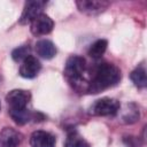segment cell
Returning <instances> with one entry per match:
<instances>
[{"mask_svg": "<svg viewBox=\"0 0 147 147\" xmlns=\"http://www.w3.org/2000/svg\"><path fill=\"white\" fill-rule=\"evenodd\" d=\"M121 70L111 63L102 62L92 68L90 78L87 79V93L96 94L107 88L117 85L121 80Z\"/></svg>", "mask_w": 147, "mask_h": 147, "instance_id": "cell-1", "label": "cell"}, {"mask_svg": "<svg viewBox=\"0 0 147 147\" xmlns=\"http://www.w3.org/2000/svg\"><path fill=\"white\" fill-rule=\"evenodd\" d=\"M86 70V61L83 56L79 55H71L68 57L65 65H64V76L68 82L79 92L87 91V82L84 77Z\"/></svg>", "mask_w": 147, "mask_h": 147, "instance_id": "cell-2", "label": "cell"}, {"mask_svg": "<svg viewBox=\"0 0 147 147\" xmlns=\"http://www.w3.org/2000/svg\"><path fill=\"white\" fill-rule=\"evenodd\" d=\"M119 108L121 103L118 100L105 96L94 101L91 105L88 113L93 116H114L119 111Z\"/></svg>", "mask_w": 147, "mask_h": 147, "instance_id": "cell-3", "label": "cell"}, {"mask_svg": "<svg viewBox=\"0 0 147 147\" xmlns=\"http://www.w3.org/2000/svg\"><path fill=\"white\" fill-rule=\"evenodd\" d=\"M31 100V94L25 90H13L6 95V101L9 110H21L28 107Z\"/></svg>", "mask_w": 147, "mask_h": 147, "instance_id": "cell-4", "label": "cell"}, {"mask_svg": "<svg viewBox=\"0 0 147 147\" xmlns=\"http://www.w3.org/2000/svg\"><path fill=\"white\" fill-rule=\"evenodd\" d=\"M46 6L45 1L34 0V1H26L22 11V15L20 17L21 24H28L31 23L36 17H38L40 14H42V9Z\"/></svg>", "mask_w": 147, "mask_h": 147, "instance_id": "cell-5", "label": "cell"}, {"mask_svg": "<svg viewBox=\"0 0 147 147\" xmlns=\"http://www.w3.org/2000/svg\"><path fill=\"white\" fill-rule=\"evenodd\" d=\"M54 28V22L53 20L46 15V14H40L38 17H36L31 23H30V30L31 33L36 37L40 36H46L49 32H52Z\"/></svg>", "mask_w": 147, "mask_h": 147, "instance_id": "cell-6", "label": "cell"}, {"mask_svg": "<svg viewBox=\"0 0 147 147\" xmlns=\"http://www.w3.org/2000/svg\"><path fill=\"white\" fill-rule=\"evenodd\" d=\"M40 69H41L40 61L36 56L29 55L26 59L22 61V64L20 67V75L23 78L31 79V78H34L39 74Z\"/></svg>", "mask_w": 147, "mask_h": 147, "instance_id": "cell-7", "label": "cell"}, {"mask_svg": "<svg viewBox=\"0 0 147 147\" xmlns=\"http://www.w3.org/2000/svg\"><path fill=\"white\" fill-rule=\"evenodd\" d=\"M31 147H55V137L42 130H37L30 136Z\"/></svg>", "mask_w": 147, "mask_h": 147, "instance_id": "cell-8", "label": "cell"}, {"mask_svg": "<svg viewBox=\"0 0 147 147\" xmlns=\"http://www.w3.org/2000/svg\"><path fill=\"white\" fill-rule=\"evenodd\" d=\"M22 134L13 127H3L0 132V147H18Z\"/></svg>", "mask_w": 147, "mask_h": 147, "instance_id": "cell-9", "label": "cell"}, {"mask_svg": "<svg viewBox=\"0 0 147 147\" xmlns=\"http://www.w3.org/2000/svg\"><path fill=\"white\" fill-rule=\"evenodd\" d=\"M78 9L86 14H99L108 7L107 1H94V0H82L76 2Z\"/></svg>", "mask_w": 147, "mask_h": 147, "instance_id": "cell-10", "label": "cell"}, {"mask_svg": "<svg viewBox=\"0 0 147 147\" xmlns=\"http://www.w3.org/2000/svg\"><path fill=\"white\" fill-rule=\"evenodd\" d=\"M36 52L40 57L45 60H51L56 54V47L51 40L41 39L36 44Z\"/></svg>", "mask_w": 147, "mask_h": 147, "instance_id": "cell-11", "label": "cell"}, {"mask_svg": "<svg viewBox=\"0 0 147 147\" xmlns=\"http://www.w3.org/2000/svg\"><path fill=\"white\" fill-rule=\"evenodd\" d=\"M64 147H91V145L74 129L68 131Z\"/></svg>", "mask_w": 147, "mask_h": 147, "instance_id": "cell-12", "label": "cell"}, {"mask_svg": "<svg viewBox=\"0 0 147 147\" xmlns=\"http://www.w3.org/2000/svg\"><path fill=\"white\" fill-rule=\"evenodd\" d=\"M9 115L16 124L24 125L32 119L33 113L30 111L28 108H25V109H21V110H9Z\"/></svg>", "mask_w": 147, "mask_h": 147, "instance_id": "cell-13", "label": "cell"}, {"mask_svg": "<svg viewBox=\"0 0 147 147\" xmlns=\"http://www.w3.org/2000/svg\"><path fill=\"white\" fill-rule=\"evenodd\" d=\"M130 78H131L132 83L138 88H145L146 85H147V76H146V70H145L144 65H140V67L136 68L131 72Z\"/></svg>", "mask_w": 147, "mask_h": 147, "instance_id": "cell-14", "label": "cell"}, {"mask_svg": "<svg viewBox=\"0 0 147 147\" xmlns=\"http://www.w3.org/2000/svg\"><path fill=\"white\" fill-rule=\"evenodd\" d=\"M107 46H108V41L106 39H98L96 41H94L90 48H88V55L92 57V59H100L106 49H107Z\"/></svg>", "mask_w": 147, "mask_h": 147, "instance_id": "cell-15", "label": "cell"}, {"mask_svg": "<svg viewBox=\"0 0 147 147\" xmlns=\"http://www.w3.org/2000/svg\"><path fill=\"white\" fill-rule=\"evenodd\" d=\"M30 52H31L30 46H28V45L20 46V47L15 48L11 52V59L15 62H21V61H23L24 59H26L30 55Z\"/></svg>", "mask_w": 147, "mask_h": 147, "instance_id": "cell-16", "label": "cell"}, {"mask_svg": "<svg viewBox=\"0 0 147 147\" xmlns=\"http://www.w3.org/2000/svg\"><path fill=\"white\" fill-rule=\"evenodd\" d=\"M138 118H139V110H138L137 107H134V106H133V109H129V111L125 110V114H124V116H123L124 122H125V123H130V124L137 122Z\"/></svg>", "mask_w": 147, "mask_h": 147, "instance_id": "cell-17", "label": "cell"}, {"mask_svg": "<svg viewBox=\"0 0 147 147\" xmlns=\"http://www.w3.org/2000/svg\"><path fill=\"white\" fill-rule=\"evenodd\" d=\"M0 108H1V105H0Z\"/></svg>", "mask_w": 147, "mask_h": 147, "instance_id": "cell-18", "label": "cell"}]
</instances>
